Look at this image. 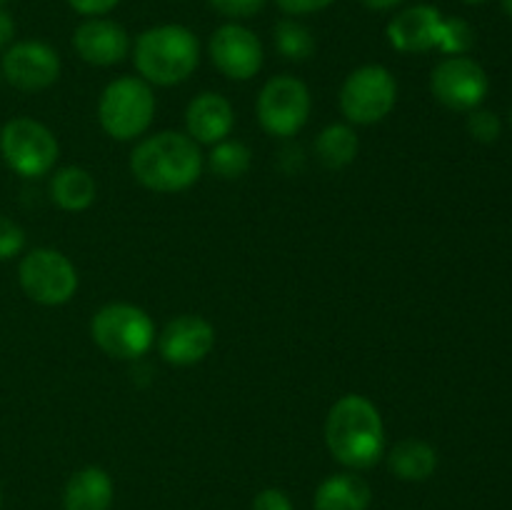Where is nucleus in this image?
I'll return each instance as SVG.
<instances>
[{
  "label": "nucleus",
  "mask_w": 512,
  "mask_h": 510,
  "mask_svg": "<svg viewBox=\"0 0 512 510\" xmlns=\"http://www.w3.org/2000/svg\"><path fill=\"white\" fill-rule=\"evenodd\" d=\"M468 133L478 143H495L500 135V118L493 110H473L468 115Z\"/></svg>",
  "instance_id": "25"
},
{
  "label": "nucleus",
  "mask_w": 512,
  "mask_h": 510,
  "mask_svg": "<svg viewBox=\"0 0 512 510\" xmlns=\"http://www.w3.org/2000/svg\"><path fill=\"white\" fill-rule=\"evenodd\" d=\"M253 510H293V503H290V498L283 490L268 488L255 495Z\"/></svg>",
  "instance_id": "29"
},
{
  "label": "nucleus",
  "mask_w": 512,
  "mask_h": 510,
  "mask_svg": "<svg viewBox=\"0 0 512 510\" xmlns=\"http://www.w3.org/2000/svg\"><path fill=\"white\" fill-rule=\"evenodd\" d=\"M360 3L370 10H390V8H395V5L405 3V0H360Z\"/></svg>",
  "instance_id": "32"
},
{
  "label": "nucleus",
  "mask_w": 512,
  "mask_h": 510,
  "mask_svg": "<svg viewBox=\"0 0 512 510\" xmlns=\"http://www.w3.org/2000/svg\"><path fill=\"white\" fill-rule=\"evenodd\" d=\"M310 115V90L293 75H275L258 95V120L265 133L290 138L298 133Z\"/></svg>",
  "instance_id": "9"
},
{
  "label": "nucleus",
  "mask_w": 512,
  "mask_h": 510,
  "mask_svg": "<svg viewBox=\"0 0 512 510\" xmlns=\"http://www.w3.org/2000/svg\"><path fill=\"white\" fill-rule=\"evenodd\" d=\"M0 73L13 88L35 93L60 78V58L43 40H20L5 48Z\"/></svg>",
  "instance_id": "12"
},
{
  "label": "nucleus",
  "mask_w": 512,
  "mask_h": 510,
  "mask_svg": "<svg viewBox=\"0 0 512 510\" xmlns=\"http://www.w3.org/2000/svg\"><path fill=\"white\" fill-rule=\"evenodd\" d=\"M373 500L368 480L355 473L330 475L315 490V510H368Z\"/></svg>",
  "instance_id": "18"
},
{
  "label": "nucleus",
  "mask_w": 512,
  "mask_h": 510,
  "mask_svg": "<svg viewBox=\"0 0 512 510\" xmlns=\"http://www.w3.org/2000/svg\"><path fill=\"white\" fill-rule=\"evenodd\" d=\"M95 178L85 168L70 165V168H60L50 180V195H53L55 205L70 213H80L88 210L95 203Z\"/></svg>",
  "instance_id": "20"
},
{
  "label": "nucleus",
  "mask_w": 512,
  "mask_h": 510,
  "mask_svg": "<svg viewBox=\"0 0 512 510\" xmlns=\"http://www.w3.org/2000/svg\"><path fill=\"white\" fill-rule=\"evenodd\" d=\"M510 123H512V113H510Z\"/></svg>",
  "instance_id": "36"
},
{
  "label": "nucleus",
  "mask_w": 512,
  "mask_h": 510,
  "mask_svg": "<svg viewBox=\"0 0 512 510\" xmlns=\"http://www.w3.org/2000/svg\"><path fill=\"white\" fill-rule=\"evenodd\" d=\"M3 5H5V0H0V8H3Z\"/></svg>",
  "instance_id": "35"
},
{
  "label": "nucleus",
  "mask_w": 512,
  "mask_h": 510,
  "mask_svg": "<svg viewBox=\"0 0 512 510\" xmlns=\"http://www.w3.org/2000/svg\"><path fill=\"white\" fill-rule=\"evenodd\" d=\"M213 345L215 328L200 315H180L170 320L158 338V350L165 363L180 365V368L208 358Z\"/></svg>",
  "instance_id": "13"
},
{
  "label": "nucleus",
  "mask_w": 512,
  "mask_h": 510,
  "mask_svg": "<svg viewBox=\"0 0 512 510\" xmlns=\"http://www.w3.org/2000/svg\"><path fill=\"white\" fill-rule=\"evenodd\" d=\"M118 3L120 0H68V5L75 13L88 15V18H100V15L110 13Z\"/></svg>",
  "instance_id": "30"
},
{
  "label": "nucleus",
  "mask_w": 512,
  "mask_h": 510,
  "mask_svg": "<svg viewBox=\"0 0 512 510\" xmlns=\"http://www.w3.org/2000/svg\"><path fill=\"white\" fill-rule=\"evenodd\" d=\"M130 170L148 190L180 193L198 183L203 173V153L190 135L163 130L135 145Z\"/></svg>",
  "instance_id": "2"
},
{
  "label": "nucleus",
  "mask_w": 512,
  "mask_h": 510,
  "mask_svg": "<svg viewBox=\"0 0 512 510\" xmlns=\"http://www.w3.org/2000/svg\"><path fill=\"white\" fill-rule=\"evenodd\" d=\"M275 45L288 60H305L315 50L313 33L293 18H285L275 25Z\"/></svg>",
  "instance_id": "23"
},
{
  "label": "nucleus",
  "mask_w": 512,
  "mask_h": 510,
  "mask_svg": "<svg viewBox=\"0 0 512 510\" xmlns=\"http://www.w3.org/2000/svg\"><path fill=\"white\" fill-rule=\"evenodd\" d=\"M500 3H503L505 13H508V15H510V18H512V0H500Z\"/></svg>",
  "instance_id": "33"
},
{
  "label": "nucleus",
  "mask_w": 512,
  "mask_h": 510,
  "mask_svg": "<svg viewBox=\"0 0 512 510\" xmlns=\"http://www.w3.org/2000/svg\"><path fill=\"white\" fill-rule=\"evenodd\" d=\"M358 135L350 125L335 123L328 125V128L320 130L318 140H315V153H318V160L330 170L348 168L350 163L358 155Z\"/></svg>",
  "instance_id": "21"
},
{
  "label": "nucleus",
  "mask_w": 512,
  "mask_h": 510,
  "mask_svg": "<svg viewBox=\"0 0 512 510\" xmlns=\"http://www.w3.org/2000/svg\"><path fill=\"white\" fill-rule=\"evenodd\" d=\"M443 20V13L433 5H413L390 20L385 35L398 53H428L438 48Z\"/></svg>",
  "instance_id": "15"
},
{
  "label": "nucleus",
  "mask_w": 512,
  "mask_h": 510,
  "mask_svg": "<svg viewBox=\"0 0 512 510\" xmlns=\"http://www.w3.org/2000/svg\"><path fill=\"white\" fill-rule=\"evenodd\" d=\"M210 60L230 80H250L263 68V43L250 28L225 23L210 35Z\"/></svg>",
  "instance_id": "11"
},
{
  "label": "nucleus",
  "mask_w": 512,
  "mask_h": 510,
  "mask_svg": "<svg viewBox=\"0 0 512 510\" xmlns=\"http://www.w3.org/2000/svg\"><path fill=\"white\" fill-rule=\"evenodd\" d=\"M235 125L233 105L218 93H200L185 110V128L195 143L215 145L230 135Z\"/></svg>",
  "instance_id": "16"
},
{
  "label": "nucleus",
  "mask_w": 512,
  "mask_h": 510,
  "mask_svg": "<svg viewBox=\"0 0 512 510\" xmlns=\"http://www.w3.org/2000/svg\"><path fill=\"white\" fill-rule=\"evenodd\" d=\"M73 48L85 63L110 68L130 53V38L125 28L108 18H88L73 33Z\"/></svg>",
  "instance_id": "14"
},
{
  "label": "nucleus",
  "mask_w": 512,
  "mask_h": 510,
  "mask_svg": "<svg viewBox=\"0 0 512 510\" xmlns=\"http://www.w3.org/2000/svg\"><path fill=\"white\" fill-rule=\"evenodd\" d=\"M475 45V30L468 20L463 18H445L443 30H440L438 50L445 55H465Z\"/></svg>",
  "instance_id": "24"
},
{
  "label": "nucleus",
  "mask_w": 512,
  "mask_h": 510,
  "mask_svg": "<svg viewBox=\"0 0 512 510\" xmlns=\"http://www.w3.org/2000/svg\"><path fill=\"white\" fill-rule=\"evenodd\" d=\"M155 115V95L143 78L113 80L103 90L98 103V120L105 133L115 140H135L150 128Z\"/></svg>",
  "instance_id": "4"
},
{
  "label": "nucleus",
  "mask_w": 512,
  "mask_h": 510,
  "mask_svg": "<svg viewBox=\"0 0 512 510\" xmlns=\"http://www.w3.org/2000/svg\"><path fill=\"white\" fill-rule=\"evenodd\" d=\"M25 248V230L13 218L0 215V260H10Z\"/></svg>",
  "instance_id": "26"
},
{
  "label": "nucleus",
  "mask_w": 512,
  "mask_h": 510,
  "mask_svg": "<svg viewBox=\"0 0 512 510\" xmlns=\"http://www.w3.org/2000/svg\"><path fill=\"white\" fill-rule=\"evenodd\" d=\"M488 75L483 65L468 55H450L435 65L430 75V90L435 100L450 110H475L488 95Z\"/></svg>",
  "instance_id": "10"
},
{
  "label": "nucleus",
  "mask_w": 512,
  "mask_h": 510,
  "mask_svg": "<svg viewBox=\"0 0 512 510\" xmlns=\"http://www.w3.org/2000/svg\"><path fill=\"white\" fill-rule=\"evenodd\" d=\"M398 100V83L383 65H363L345 78L340 110L355 125H375L390 115Z\"/></svg>",
  "instance_id": "7"
},
{
  "label": "nucleus",
  "mask_w": 512,
  "mask_h": 510,
  "mask_svg": "<svg viewBox=\"0 0 512 510\" xmlns=\"http://www.w3.org/2000/svg\"><path fill=\"white\" fill-rule=\"evenodd\" d=\"M110 503H113V480L103 468L88 465L65 485V510H110Z\"/></svg>",
  "instance_id": "17"
},
{
  "label": "nucleus",
  "mask_w": 512,
  "mask_h": 510,
  "mask_svg": "<svg viewBox=\"0 0 512 510\" xmlns=\"http://www.w3.org/2000/svg\"><path fill=\"white\" fill-rule=\"evenodd\" d=\"M325 443L345 468H373L385 453V425L380 410L365 395H343L335 400L325 420Z\"/></svg>",
  "instance_id": "1"
},
{
  "label": "nucleus",
  "mask_w": 512,
  "mask_h": 510,
  "mask_svg": "<svg viewBox=\"0 0 512 510\" xmlns=\"http://www.w3.org/2000/svg\"><path fill=\"white\" fill-rule=\"evenodd\" d=\"M275 3H278V8L288 15H310L330 8L335 0H275Z\"/></svg>",
  "instance_id": "28"
},
{
  "label": "nucleus",
  "mask_w": 512,
  "mask_h": 510,
  "mask_svg": "<svg viewBox=\"0 0 512 510\" xmlns=\"http://www.w3.org/2000/svg\"><path fill=\"white\" fill-rule=\"evenodd\" d=\"M18 280L23 293L40 305H63L78 290V270L68 255L53 248H35L20 260Z\"/></svg>",
  "instance_id": "8"
},
{
  "label": "nucleus",
  "mask_w": 512,
  "mask_h": 510,
  "mask_svg": "<svg viewBox=\"0 0 512 510\" xmlns=\"http://www.w3.org/2000/svg\"><path fill=\"white\" fill-rule=\"evenodd\" d=\"M135 68L145 83L178 85L195 73L200 43L185 25H155L138 35L133 48Z\"/></svg>",
  "instance_id": "3"
},
{
  "label": "nucleus",
  "mask_w": 512,
  "mask_h": 510,
  "mask_svg": "<svg viewBox=\"0 0 512 510\" xmlns=\"http://www.w3.org/2000/svg\"><path fill=\"white\" fill-rule=\"evenodd\" d=\"M250 163H253V153L245 143L240 140H220V143L213 145L208 155V168L213 170L218 178L233 180L240 178L250 170Z\"/></svg>",
  "instance_id": "22"
},
{
  "label": "nucleus",
  "mask_w": 512,
  "mask_h": 510,
  "mask_svg": "<svg viewBox=\"0 0 512 510\" xmlns=\"http://www.w3.org/2000/svg\"><path fill=\"white\" fill-rule=\"evenodd\" d=\"M208 3L215 13L225 15V18L245 20V18H253V15H258L260 10L265 8V3H268V0H208Z\"/></svg>",
  "instance_id": "27"
},
{
  "label": "nucleus",
  "mask_w": 512,
  "mask_h": 510,
  "mask_svg": "<svg viewBox=\"0 0 512 510\" xmlns=\"http://www.w3.org/2000/svg\"><path fill=\"white\" fill-rule=\"evenodd\" d=\"M13 38H15L13 18H10V13H5V10L0 8V50L10 48Z\"/></svg>",
  "instance_id": "31"
},
{
  "label": "nucleus",
  "mask_w": 512,
  "mask_h": 510,
  "mask_svg": "<svg viewBox=\"0 0 512 510\" xmlns=\"http://www.w3.org/2000/svg\"><path fill=\"white\" fill-rule=\"evenodd\" d=\"M0 155L13 173L40 178L60 158V145L48 125L33 118H13L0 130Z\"/></svg>",
  "instance_id": "6"
},
{
  "label": "nucleus",
  "mask_w": 512,
  "mask_h": 510,
  "mask_svg": "<svg viewBox=\"0 0 512 510\" xmlns=\"http://www.w3.org/2000/svg\"><path fill=\"white\" fill-rule=\"evenodd\" d=\"M90 333L105 355L118 360L140 358L148 353L155 340L150 315L130 303L103 305L90 323Z\"/></svg>",
  "instance_id": "5"
},
{
  "label": "nucleus",
  "mask_w": 512,
  "mask_h": 510,
  "mask_svg": "<svg viewBox=\"0 0 512 510\" xmlns=\"http://www.w3.org/2000/svg\"><path fill=\"white\" fill-rule=\"evenodd\" d=\"M388 468L400 480H413V483H418V480H428L435 473V468H438V453L425 440H400L388 453Z\"/></svg>",
  "instance_id": "19"
},
{
  "label": "nucleus",
  "mask_w": 512,
  "mask_h": 510,
  "mask_svg": "<svg viewBox=\"0 0 512 510\" xmlns=\"http://www.w3.org/2000/svg\"><path fill=\"white\" fill-rule=\"evenodd\" d=\"M463 3H468V5H480V3H485V0H463Z\"/></svg>",
  "instance_id": "34"
}]
</instances>
